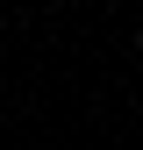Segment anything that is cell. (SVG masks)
Segmentation results:
<instances>
[{
    "label": "cell",
    "instance_id": "1",
    "mask_svg": "<svg viewBox=\"0 0 143 150\" xmlns=\"http://www.w3.org/2000/svg\"><path fill=\"white\" fill-rule=\"evenodd\" d=\"M136 57H143V29H136Z\"/></svg>",
    "mask_w": 143,
    "mask_h": 150
}]
</instances>
